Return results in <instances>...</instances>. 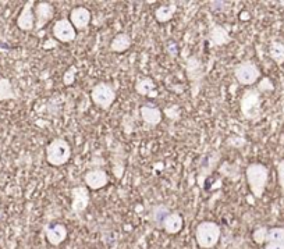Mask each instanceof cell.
Masks as SVG:
<instances>
[{
	"label": "cell",
	"mask_w": 284,
	"mask_h": 249,
	"mask_svg": "<svg viewBox=\"0 0 284 249\" xmlns=\"http://www.w3.org/2000/svg\"><path fill=\"white\" fill-rule=\"evenodd\" d=\"M267 232H269V229L267 227H258L256 230L254 231L252 234V238L256 244H266V238H267Z\"/></svg>",
	"instance_id": "d4e9b609"
},
{
	"label": "cell",
	"mask_w": 284,
	"mask_h": 249,
	"mask_svg": "<svg viewBox=\"0 0 284 249\" xmlns=\"http://www.w3.org/2000/svg\"><path fill=\"white\" fill-rule=\"evenodd\" d=\"M241 112L248 120L261 115V94L258 89H248L241 99Z\"/></svg>",
	"instance_id": "8992f818"
},
{
	"label": "cell",
	"mask_w": 284,
	"mask_h": 249,
	"mask_svg": "<svg viewBox=\"0 0 284 249\" xmlns=\"http://www.w3.org/2000/svg\"><path fill=\"white\" fill-rule=\"evenodd\" d=\"M209 40L212 46H222L230 42V35L222 25H213L209 31Z\"/></svg>",
	"instance_id": "d6986e66"
},
{
	"label": "cell",
	"mask_w": 284,
	"mask_h": 249,
	"mask_svg": "<svg viewBox=\"0 0 284 249\" xmlns=\"http://www.w3.org/2000/svg\"><path fill=\"white\" fill-rule=\"evenodd\" d=\"M131 43H133L131 37L128 34H126V32H120L112 40L110 50L114 52V53H124V52H127L128 49L131 48Z\"/></svg>",
	"instance_id": "ac0fdd59"
},
{
	"label": "cell",
	"mask_w": 284,
	"mask_h": 249,
	"mask_svg": "<svg viewBox=\"0 0 284 249\" xmlns=\"http://www.w3.org/2000/svg\"><path fill=\"white\" fill-rule=\"evenodd\" d=\"M45 235L46 240L49 241L50 245L59 247L61 242H64L67 238V227L64 224H52L45 227Z\"/></svg>",
	"instance_id": "4fadbf2b"
},
{
	"label": "cell",
	"mask_w": 284,
	"mask_h": 249,
	"mask_svg": "<svg viewBox=\"0 0 284 249\" xmlns=\"http://www.w3.org/2000/svg\"><path fill=\"white\" fill-rule=\"evenodd\" d=\"M91 11L87 7H74L70 11V22L76 29H87L91 24Z\"/></svg>",
	"instance_id": "7c38bea8"
},
{
	"label": "cell",
	"mask_w": 284,
	"mask_h": 249,
	"mask_svg": "<svg viewBox=\"0 0 284 249\" xmlns=\"http://www.w3.org/2000/svg\"><path fill=\"white\" fill-rule=\"evenodd\" d=\"M53 37L63 43H70L77 37V29L73 27L69 19H61L53 25Z\"/></svg>",
	"instance_id": "52a82bcc"
},
{
	"label": "cell",
	"mask_w": 284,
	"mask_h": 249,
	"mask_svg": "<svg viewBox=\"0 0 284 249\" xmlns=\"http://www.w3.org/2000/svg\"><path fill=\"white\" fill-rule=\"evenodd\" d=\"M135 91L137 94L142 96H149V97H156V84L153 82V79L149 77H141L138 78L135 82Z\"/></svg>",
	"instance_id": "2e32d148"
},
{
	"label": "cell",
	"mask_w": 284,
	"mask_h": 249,
	"mask_svg": "<svg viewBox=\"0 0 284 249\" xmlns=\"http://www.w3.org/2000/svg\"><path fill=\"white\" fill-rule=\"evenodd\" d=\"M176 11H177V6L174 4V3L159 6V7L155 10V19H156L157 22L165 24V22H169L170 19H173V16L176 14Z\"/></svg>",
	"instance_id": "44dd1931"
},
{
	"label": "cell",
	"mask_w": 284,
	"mask_h": 249,
	"mask_svg": "<svg viewBox=\"0 0 284 249\" xmlns=\"http://www.w3.org/2000/svg\"><path fill=\"white\" fill-rule=\"evenodd\" d=\"M258 91H273V84L269 78H264L259 84V89Z\"/></svg>",
	"instance_id": "83f0119b"
},
{
	"label": "cell",
	"mask_w": 284,
	"mask_h": 249,
	"mask_svg": "<svg viewBox=\"0 0 284 249\" xmlns=\"http://www.w3.org/2000/svg\"><path fill=\"white\" fill-rule=\"evenodd\" d=\"M277 181L280 188L284 191V159L277 163Z\"/></svg>",
	"instance_id": "4316f807"
},
{
	"label": "cell",
	"mask_w": 284,
	"mask_h": 249,
	"mask_svg": "<svg viewBox=\"0 0 284 249\" xmlns=\"http://www.w3.org/2000/svg\"><path fill=\"white\" fill-rule=\"evenodd\" d=\"M16 97H17V95L13 89L10 79L9 78H0V102L13 100Z\"/></svg>",
	"instance_id": "603a6c76"
},
{
	"label": "cell",
	"mask_w": 284,
	"mask_h": 249,
	"mask_svg": "<svg viewBox=\"0 0 284 249\" xmlns=\"http://www.w3.org/2000/svg\"><path fill=\"white\" fill-rule=\"evenodd\" d=\"M141 118L144 123H147L148 125L151 127H156V125L160 124L162 118H163V115H162V110L155 105H151V103H147V105L141 106Z\"/></svg>",
	"instance_id": "5bb4252c"
},
{
	"label": "cell",
	"mask_w": 284,
	"mask_h": 249,
	"mask_svg": "<svg viewBox=\"0 0 284 249\" xmlns=\"http://www.w3.org/2000/svg\"><path fill=\"white\" fill-rule=\"evenodd\" d=\"M35 14V29H42L55 16V7L48 1H38L34 7Z\"/></svg>",
	"instance_id": "30bf717a"
},
{
	"label": "cell",
	"mask_w": 284,
	"mask_h": 249,
	"mask_svg": "<svg viewBox=\"0 0 284 249\" xmlns=\"http://www.w3.org/2000/svg\"><path fill=\"white\" fill-rule=\"evenodd\" d=\"M89 205V191L87 187H74L71 190V211L74 214H81L87 211Z\"/></svg>",
	"instance_id": "ba28073f"
},
{
	"label": "cell",
	"mask_w": 284,
	"mask_h": 249,
	"mask_svg": "<svg viewBox=\"0 0 284 249\" xmlns=\"http://www.w3.org/2000/svg\"><path fill=\"white\" fill-rule=\"evenodd\" d=\"M245 175L251 193L258 199L262 198L269 181V169L265 164L251 163L245 170Z\"/></svg>",
	"instance_id": "6da1fadb"
},
{
	"label": "cell",
	"mask_w": 284,
	"mask_h": 249,
	"mask_svg": "<svg viewBox=\"0 0 284 249\" xmlns=\"http://www.w3.org/2000/svg\"><path fill=\"white\" fill-rule=\"evenodd\" d=\"M169 214H170V211H169V208H167L166 205H157V206H155V208L151 211L149 220H151V223H152L156 229L163 230V221H165V219H166Z\"/></svg>",
	"instance_id": "ffe728a7"
},
{
	"label": "cell",
	"mask_w": 284,
	"mask_h": 249,
	"mask_svg": "<svg viewBox=\"0 0 284 249\" xmlns=\"http://www.w3.org/2000/svg\"><path fill=\"white\" fill-rule=\"evenodd\" d=\"M265 249H284V244L280 242H266Z\"/></svg>",
	"instance_id": "f1b7e54d"
},
{
	"label": "cell",
	"mask_w": 284,
	"mask_h": 249,
	"mask_svg": "<svg viewBox=\"0 0 284 249\" xmlns=\"http://www.w3.org/2000/svg\"><path fill=\"white\" fill-rule=\"evenodd\" d=\"M76 76H77V67L76 66H71V67L64 73V76H63V82H64V85H73L74 84V81H76Z\"/></svg>",
	"instance_id": "484cf974"
},
{
	"label": "cell",
	"mask_w": 284,
	"mask_h": 249,
	"mask_svg": "<svg viewBox=\"0 0 284 249\" xmlns=\"http://www.w3.org/2000/svg\"><path fill=\"white\" fill-rule=\"evenodd\" d=\"M234 77L241 85H254L261 78V70L254 61H243L235 66Z\"/></svg>",
	"instance_id": "5b68a950"
},
{
	"label": "cell",
	"mask_w": 284,
	"mask_h": 249,
	"mask_svg": "<svg viewBox=\"0 0 284 249\" xmlns=\"http://www.w3.org/2000/svg\"><path fill=\"white\" fill-rule=\"evenodd\" d=\"M220 227L215 221H202L196 226L195 240L202 249H212L216 247L220 240Z\"/></svg>",
	"instance_id": "7a4b0ae2"
},
{
	"label": "cell",
	"mask_w": 284,
	"mask_h": 249,
	"mask_svg": "<svg viewBox=\"0 0 284 249\" xmlns=\"http://www.w3.org/2000/svg\"><path fill=\"white\" fill-rule=\"evenodd\" d=\"M91 99L95 106H98L103 110H109L116 100V91L110 84L99 82L92 88Z\"/></svg>",
	"instance_id": "277c9868"
},
{
	"label": "cell",
	"mask_w": 284,
	"mask_h": 249,
	"mask_svg": "<svg viewBox=\"0 0 284 249\" xmlns=\"http://www.w3.org/2000/svg\"><path fill=\"white\" fill-rule=\"evenodd\" d=\"M269 56L276 64H284V40H273L269 46Z\"/></svg>",
	"instance_id": "7402d4cb"
},
{
	"label": "cell",
	"mask_w": 284,
	"mask_h": 249,
	"mask_svg": "<svg viewBox=\"0 0 284 249\" xmlns=\"http://www.w3.org/2000/svg\"><path fill=\"white\" fill-rule=\"evenodd\" d=\"M266 242H280V244H284V227L269 229Z\"/></svg>",
	"instance_id": "cb8c5ba5"
},
{
	"label": "cell",
	"mask_w": 284,
	"mask_h": 249,
	"mask_svg": "<svg viewBox=\"0 0 284 249\" xmlns=\"http://www.w3.org/2000/svg\"><path fill=\"white\" fill-rule=\"evenodd\" d=\"M71 157V146L66 139H53L46 146V160L53 167H60L67 163Z\"/></svg>",
	"instance_id": "3957f363"
},
{
	"label": "cell",
	"mask_w": 284,
	"mask_h": 249,
	"mask_svg": "<svg viewBox=\"0 0 284 249\" xmlns=\"http://www.w3.org/2000/svg\"><path fill=\"white\" fill-rule=\"evenodd\" d=\"M187 77L192 82H201V79L204 77V71H202V63L201 60L196 57L188 58L187 61Z\"/></svg>",
	"instance_id": "e0dca14e"
},
{
	"label": "cell",
	"mask_w": 284,
	"mask_h": 249,
	"mask_svg": "<svg viewBox=\"0 0 284 249\" xmlns=\"http://www.w3.org/2000/svg\"><path fill=\"white\" fill-rule=\"evenodd\" d=\"M84 181H85V185L88 190L98 191V190H102L108 185L109 174L103 169L95 167V169H91L85 172Z\"/></svg>",
	"instance_id": "9c48e42d"
},
{
	"label": "cell",
	"mask_w": 284,
	"mask_h": 249,
	"mask_svg": "<svg viewBox=\"0 0 284 249\" xmlns=\"http://www.w3.org/2000/svg\"><path fill=\"white\" fill-rule=\"evenodd\" d=\"M183 226H184V220H183L181 214L177 213V211H170V214L163 221V230L170 235L178 234L180 231L183 230Z\"/></svg>",
	"instance_id": "9a60e30c"
},
{
	"label": "cell",
	"mask_w": 284,
	"mask_h": 249,
	"mask_svg": "<svg viewBox=\"0 0 284 249\" xmlns=\"http://www.w3.org/2000/svg\"><path fill=\"white\" fill-rule=\"evenodd\" d=\"M34 7H35V1L30 0L24 4V7L21 10V13L17 17V27L21 31L30 32L32 29H35V14H34Z\"/></svg>",
	"instance_id": "8fae6325"
}]
</instances>
